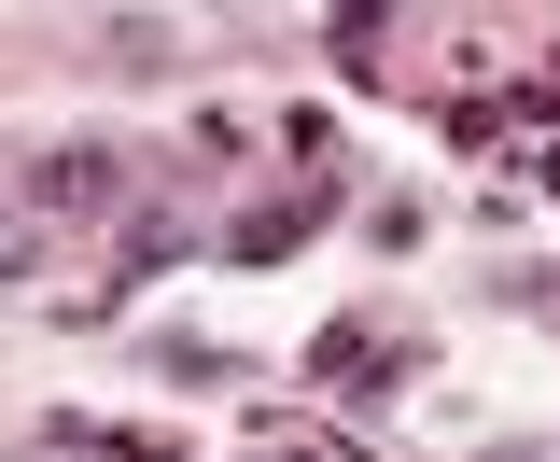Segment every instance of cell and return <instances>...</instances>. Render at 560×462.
<instances>
[{
    "mask_svg": "<svg viewBox=\"0 0 560 462\" xmlns=\"http://www.w3.org/2000/svg\"><path fill=\"white\" fill-rule=\"evenodd\" d=\"M364 365H420V336H393V350H378L364 323H323V336H308V379H323V393H364Z\"/></svg>",
    "mask_w": 560,
    "mask_h": 462,
    "instance_id": "obj_3",
    "label": "cell"
},
{
    "mask_svg": "<svg viewBox=\"0 0 560 462\" xmlns=\"http://www.w3.org/2000/svg\"><path fill=\"white\" fill-rule=\"evenodd\" d=\"M168 266H197V224H183V210H140V224H127V266H113V294L168 280Z\"/></svg>",
    "mask_w": 560,
    "mask_h": 462,
    "instance_id": "obj_4",
    "label": "cell"
},
{
    "mask_svg": "<svg viewBox=\"0 0 560 462\" xmlns=\"http://www.w3.org/2000/svg\"><path fill=\"white\" fill-rule=\"evenodd\" d=\"M308 224H323V183H294V197L238 210V239H224V253H238V266H280V253H308Z\"/></svg>",
    "mask_w": 560,
    "mask_h": 462,
    "instance_id": "obj_2",
    "label": "cell"
},
{
    "mask_svg": "<svg viewBox=\"0 0 560 462\" xmlns=\"http://www.w3.org/2000/svg\"><path fill=\"white\" fill-rule=\"evenodd\" d=\"M98 43H113V70H168V57H183V28H168V14H113Z\"/></svg>",
    "mask_w": 560,
    "mask_h": 462,
    "instance_id": "obj_5",
    "label": "cell"
},
{
    "mask_svg": "<svg viewBox=\"0 0 560 462\" xmlns=\"http://www.w3.org/2000/svg\"><path fill=\"white\" fill-rule=\"evenodd\" d=\"M113 197H127V154H113V140H57V154H28V210H43V224L113 210Z\"/></svg>",
    "mask_w": 560,
    "mask_h": 462,
    "instance_id": "obj_1",
    "label": "cell"
}]
</instances>
